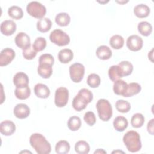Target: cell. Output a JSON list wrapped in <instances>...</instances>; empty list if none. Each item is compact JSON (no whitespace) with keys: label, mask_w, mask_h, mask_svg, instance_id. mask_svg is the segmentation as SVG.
Listing matches in <instances>:
<instances>
[{"label":"cell","mask_w":154,"mask_h":154,"mask_svg":"<svg viewBox=\"0 0 154 154\" xmlns=\"http://www.w3.org/2000/svg\"><path fill=\"white\" fill-rule=\"evenodd\" d=\"M29 143L38 154H48L51 151L50 143L41 134H32L30 136Z\"/></svg>","instance_id":"obj_1"},{"label":"cell","mask_w":154,"mask_h":154,"mask_svg":"<svg viewBox=\"0 0 154 154\" xmlns=\"http://www.w3.org/2000/svg\"><path fill=\"white\" fill-rule=\"evenodd\" d=\"M93 98V95L90 90L82 88L73 98L72 106L76 111H81L86 108L87 104L92 101Z\"/></svg>","instance_id":"obj_2"},{"label":"cell","mask_w":154,"mask_h":154,"mask_svg":"<svg viewBox=\"0 0 154 154\" xmlns=\"http://www.w3.org/2000/svg\"><path fill=\"white\" fill-rule=\"evenodd\" d=\"M123 141L128 150L130 152H137L141 149L140 135L137 131H128L123 137Z\"/></svg>","instance_id":"obj_3"},{"label":"cell","mask_w":154,"mask_h":154,"mask_svg":"<svg viewBox=\"0 0 154 154\" xmlns=\"http://www.w3.org/2000/svg\"><path fill=\"white\" fill-rule=\"evenodd\" d=\"M96 106L99 117L102 121L106 122L111 118L112 109L111 103L108 100L100 99L97 101Z\"/></svg>","instance_id":"obj_4"},{"label":"cell","mask_w":154,"mask_h":154,"mask_svg":"<svg viewBox=\"0 0 154 154\" xmlns=\"http://www.w3.org/2000/svg\"><path fill=\"white\" fill-rule=\"evenodd\" d=\"M49 39L52 43L59 46L67 45L70 41L69 35L60 29L53 30L50 34Z\"/></svg>","instance_id":"obj_5"},{"label":"cell","mask_w":154,"mask_h":154,"mask_svg":"<svg viewBox=\"0 0 154 154\" xmlns=\"http://www.w3.org/2000/svg\"><path fill=\"white\" fill-rule=\"evenodd\" d=\"M27 13L31 16L37 19H42L46 13V7L40 2L32 1L26 6Z\"/></svg>","instance_id":"obj_6"},{"label":"cell","mask_w":154,"mask_h":154,"mask_svg":"<svg viewBox=\"0 0 154 154\" xmlns=\"http://www.w3.org/2000/svg\"><path fill=\"white\" fill-rule=\"evenodd\" d=\"M85 73V67L79 63H75L69 67V74L71 79L74 82H79L83 78Z\"/></svg>","instance_id":"obj_7"},{"label":"cell","mask_w":154,"mask_h":154,"mask_svg":"<svg viewBox=\"0 0 154 154\" xmlns=\"http://www.w3.org/2000/svg\"><path fill=\"white\" fill-rule=\"evenodd\" d=\"M69 100V90L64 87L58 88L55 93V104L57 107H64Z\"/></svg>","instance_id":"obj_8"},{"label":"cell","mask_w":154,"mask_h":154,"mask_svg":"<svg viewBox=\"0 0 154 154\" xmlns=\"http://www.w3.org/2000/svg\"><path fill=\"white\" fill-rule=\"evenodd\" d=\"M126 46L132 51H138L142 48L143 40L141 37L137 35H132L127 38Z\"/></svg>","instance_id":"obj_9"},{"label":"cell","mask_w":154,"mask_h":154,"mask_svg":"<svg viewBox=\"0 0 154 154\" xmlns=\"http://www.w3.org/2000/svg\"><path fill=\"white\" fill-rule=\"evenodd\" d=\"M16 55L13 49L6 48L2 49L0 53V66H5L10 64Z\"/></svg>","instance_id":"obj_10"},{"label":"cell","mask_w":154,"mask_h":154,"mask_svg":"<svg viewBox=\"0 0 154 154\" xmlns=\"http://www.w3.org/2000/svg\"><path fill=\"white\" fill-rule=\"evenodd\" d=\"M14 42L17 46L22 50H25L31 46L30 37L25 32H19L15 37Z\"/></svg>","instance_id":"obj_11"},{"label":"cell","mask_w":154,"mask_h":154,"mask_svg":"<svg viewBox=\"0 0 154 154\" xmlns=\"http://www.w3.org/2000/svg\"><path fill=\"white\" fill-rule=\"evenodd\" d=\"M16 30V24L11 20H5L1 23V32L3 35L9 36Z\"/></svg>","instance_id":"obj_12"},{"label":"cell","mask_w":154,"mask_h":154,"mask_svg":"<svg viewBox=\"0 0 154 154\" xmlns=\"http://www.w3.org/2000/svg\"><path fill=\"white\" fill-rule=\"evenodd\" d=\"M13 113L18 119H25L30 114V108L26 104L18 103L14 106Z\"/></svg>","instance_id":"obj_13"},{"label":"cell","mask_w":154,"mask_h":154,"mask_svg":"<svg viewBox=\"0 0 154 154\" xmlns=\"http://www.w3.org/2000/svg\"><path fill=\"white\" fill-rule=\"evenodd\" d=\"M16 131L15 124L10 120H4L0 123V132L5 136L11 135Z\"/></svg>","instance_id":"obj_14"},{"label":"cell","mask_w":154,"mask_h":154,"mask_svg":"<svg viewBox=\"0 0 154 154\" xmlns=\"http://www.w3.org/2000/svg\"><path fill=\"white\" fill-rule=\"evenodd\" d=\"M35 94L39 98L46 99L49 96L50 90L47 85L42 83L37 84L34 88Z\"/></svg>","instance_id":"obj_15"},{"label":"cell","mask_w":154,"mask_h":154,"mask_svg":"<svg viewBox=\"0 0 154 154\" xmlns=\"http://www.w3.org/2000/svg\"><path fill=\"white\" fill-rule=\"evenodd\" d=\"M13 81L16 87H25L28 85L29 78L26 73L20 72L14 76Z\"/></svg>","instance_id":"obj_16"},{"label":"cell","mask_w":154,"mask_h":154,"mask_svg":"<svg viewBox=\"0 0 154 154\" xmlns=\"http://www.w3.org/2000/svg\"><path fill=\"white\" fill-rule=\"evenodd\" d=\"M150 12V8L144 4H138L134 8V14L139 18H144L147 17L149 15Z\"/></svg>","instance_id":"obj_17"},{"label":"cell","mask_w":154,"mask_h":154,"mask_svg":"<svg viewBox=\"0 0 154 154\" xmlns=\"http://www.w3.org/2000/svg\"><path fill=\"white\" fill-rule=\"evenodd\" d=\"M128 125V122L126 118L119 116L116 117L113 121V126L118 132H123L125 130Z\"/></svg>","instance_id":"obj_18"},{"label":"cell","mask_w":154,"mask_h":154,"mask_svg":"<svg viewBox=\"0 0 154 154\" xmlns=\"http://www.w3.org/2000/svg\"><path fill=\"white\" fill-rule=\"evenodd\" d=\"M96 54L99 59L106 60L111 58L112 56V51L108 46L101 45L97 48Z\"/></svg>","instance_id":"obj_19"},{"label":"cell","mask_w":154,"mask_h":154,"mask_svg":"<svg viewBox=\"0 0 154 154\" xmlns=\"http://www.w3.org/2000/svg\"><path fill=\"white\" fill-rule=\"evenodd\" d=\"M58 58L61 63L66 64L69 63L73 59V53L70 49H63L59 51Z\"/></svg>","instance_id":"obj_20"},{"label":"cell","mask_w":154,"mask_h":154,"mask_svg":"<svg viewBox=\"0 0 154 154\" xmlns=\"http://www.w3.org/2000/svg\"><path fill=\"white\" fill-rule=\"evenodd\" d=\"M128 84L123 80L118 79L114 81L113 85V91L117 95L123 96L126 91Z\"/></svg>","instance_id":"obj_21"},{"label":"cell","mask_w":154,"mask_h":154,"mask_svg":"<svg viewBox=\"0 0 154 154\" xmlns=\"http://www.w3.org/2000/svg\"><path fill=\"white\" fill-rule=\"evenodd\" d=\"M14 94L16 98L20 100L26 99L31 94V89L28 85L16 87L14 90Z\"/></svg>","instance_id":"obj_22"},{"label":"cell","mask_w":154,"mask_h":154,"mask_svg":"<svg viewBox=\"0 0 154 154\" xmlns=\"http://www.w3.org/2000/svg\"><path fill=\"white\" fill-rule=\"evenodd\" d=\"M52 26V22L48 17L40 19L37 22V30L41 32H46L50 30Z\"/></svg>","instance_id":"obj_23"},{"label":"cell","mask_w":154,"mask_h":154,"mask_svg":"<svg viewBox=\"0 0 154 154\" xmlns=\"http://www.w3.org/2000/svg\"><path fill=\"white\" fill-rule=\"evenodd\" d=\"M141 90V85L137 82H131L128 84L126 91L123 96V97H132L140 92Z\"/></svg>","instance_id":"obj_24"},{"label":"cell","mask_w":154,"mask_h":154,"mask_svg":"<svg viewBox=\"0 0 154 154\" xmlns=\"http://www.w3.org/2000/svg\"><path fill=\"white\" fill-rule=\"evenodd\" d=\"M38 75L43 78H49L52 74V66L47 64H39L37 68Z\"/></svg>","instance_id":"obj_25"},{"label":"cell","mask_w":154,"mask_h":154,"mask_svg":"<svg viewBox=\"0 0 154 154\" xmlns=\"http://www.w3.org/2000/svg\"><path fill=\"white\" fill-rule=\"evenodd\" d=\"M118 66L122 77L130 75L133 71V65L128 61H122L119 63Z\"/></svg>","instance_id":"obj_26"},{"label":"cell","mask_w":154,"mask_h":154,"mask_svg":"<svg viewBox=\"0 0 154 154\" xmlns=\"http://www.w3.org/2000/svg\"><path fill=\"white\" fill-rule=\"evenodd\" d=\"M138 31L142 35L147 37L152 33V26L147 21H142L138 25Z\"/></svg>","instance_id":"obj_27"},{"label":"cell","mask_w":154,"mask_h":154,"mask_svg":"<svg viewBox=\"0 0 154 154\" xmlns=\"http://www.w3.org/2000/svg\"><path fill=\"white\" fill-rule=\"evenodd\" d=\"M55 21L60 26H66L70 22V17L67 13H60L56 15Z\"/></svg>","instance_id":"obj_28"},{"label":"cell","mask_w":154,"mask_h":154,"mask_svg":"<svg viewBox=\"0 0 154 154\" xmlns=\"http://www.w3.org/2000/svg\"><path fill=\"white\" fill-rule=\"evenodd\" d=\"M75 150L78 154H87L90 152V146L87 141L80 140L76 143Z\"/></svg>","instance_id":"obj_29"},{"label":"cell","mask_w":154,"mask_h":154,"mask_svg":"<svg viewBox=\"0 0 154 154\" xmlns=\"http://www.w3.org/2000/svg\"><path fill=\"white\" fill-rule=\"evenodd\" d=\"M8 14L10 17L16 20H19L22 18L23 12L22 9L17 5H13L8 8Z\"/></svg>","instance_id":"obj_30"},{"label":"cell","mask_w":154,"mask_h":154,"mask_svg":"<svg viewBox=\"0 0 154 154\" xmlns=\"http://www.w3.org/2000/svg\"><path fill=\"white\" fill-rule=\"evenodd\" d=\"M55 152L58 154L67 153L70 149L69 142L66 140H60L55 145Z\"/></svg>","instance_id":"obj_31"},{"label":"cell","mask_w":154,"mask_h":154,"mask_svg":"<svg viewBox=\"0 0 154 154\" xmlns=\"http://www.w3.org/2000/svg\"><path fill=\"white\" fill-rule=\"evenodd\" d=\"M109 44L112 48L120 49L123 46L124 39L123 37L120 35H114L109 39Z\"/></svg>","instance_id":"obj_32"},{"label":"cell","mask_w":154,"mask_h":154,"mask_svg":"<svg viewBox=\"0 0 154 154\" xmlns=\"http://www.w3.org/2000/svg\"><path fill=\"white\" fill-rule=\"evenodd\" d=\"M81 126V119L76 116L70 117L67 122V126L69 129L72 131L78 130Z\"/></svg>","instance_id":"obj_33"},{"label":"cell","mask_w":154,"mask_h":154,"mask_svg":"<svg viewBox=\"0 0 154 154\" xmlns=\"http://www.w3.org/2000/svg\"><path fill=\"white\" fill-rule=\"evenodd\" d=\"M108 76L109 79L112 81H116L119 78H122L120 69L118 65H113L111 66L108 70Z\"/></svg>","instance_id":"obj_34"},{"label":"cell","mask_w":154,"mask_h":154,"mask_svg":"<svg viewBox=\"0 0 154 154\" xmlns=\"http://www.w3.org/2000/svg\"><path fill=\"white\" fill-rule=\"evenodd\" d=\"M144 123V117L141 113L134 114L131 117V123L132 127L135 128H141Z\"/></svg>","instance_id":"obj_35"},{"label":"cell","mask_w":154,"mask_h":154,"mask_svg":"<svg viewBox=\"0 0 154 154\" xmlns=\"http://www.w3.org/2000/svg\"><path fill=\"white\" fill-rule=\"evenodd\" d=\"M116 108L119 112L126 113L131 109V104L126 100L119 99L116 102Z\"/></svg>","instance_id":"obj_36"},{"label":"cell","mask_w":154,"mask_h":154,"mask_svg":"<svg viewBox=\"0 0 154 154\" xmlns=\"http://www.w3.org/2000/svg\"><path fill=\"white\" fill-rule=\"evenodd\" d=\"M87 83L90 87L96 88L100 84V78L96 73H91L88 76Z\"/></svg>","instance_id":"obj_37"},{"label":"cell","mask_w":154,"mask_h":154,"mask_svg":"<svg viewBox=\"0 0 154 154\" xmlns=\"http://www.w3.org/2000/svg\"><path fill=\"white\" fill-rule=\"evenodd\" d=\"M46 46V40L44 37H37L34 43L32 44V48L36 52L43 51Z\"/></svg>","instance_id":"obj_38"},{"label":"cell","mask_w":154,"mask_h":154,"mask_svg":"<svg viewBox=\"0 0 154 154\" xmlns=\"http://www.w3.org/2000/svg\"><path fill=\"white\" fill-rule=\"evenodd\" d=\"M38 63L39 64H47L52 66L54 63V58L50 54H43L40 56Z\"/></svg>","instance_id":"obj_39"},{"label":"cell","mask_w":154,"mask_h":154,"mask_svg":"<svg viewBox=\"0 0 154 154\" xmlns=\"http://www.w3.org/2000/svg\"><path fill=\"white\" fill-rule=\"evenodd\" d=\"M84 120L89 126H93L96 121L95 114L92 111H88L84 116Z\"/></svg>","instance_id":"obj_40"},{"label":"cell","mask_w":154,"mask_h":154,"mask_svg":"<svg viewBox=\"0 0 154 154\" xmlns=\"http://www.w3.org/2000/svg\"><path fill=\"white\" fill-rule=\"evenodd\" d=\"M37 52L33 48H31V46L25 50H23L22 54L23 57L28 60H32L37 55Z\"/></svg>","instance_id":"obj_41"},{"label":"cell","mask_w":154,"mask_h":154,"mask_svg":"<svg viewBox=\"0 0 154 154\" xmlns=\"http://www.w3.org/2000/svg\"><path fill=\"white\" fill-rule=\"evenodd\" d=\"M153 122L154 119H151L147 123V131L149 133H150L151 135H153Z\"/></svg>","instance_id":"obj_42"},{"label":"cell","mask_w":154,"mask_h":154,"mask_svg":"<svg viewBox=\"0 0 154 154\" xmlns=\"http://www.w3.org/2000/svg\"><path fill=\"white\" fill-rule=\"evenodd\" d=\"M106 153V152L103 150L102 149H98L97 150L94 152V153Z\"/></svg>","instance_id":"obj_43"},{"label":"cell","mask_w":154,"mask_h":154,"mask_svg":"<svg viewBox=\"0 0 154 154\" xmlns=\"http://www.w3.org/2000/svg\"><path fill=\"white\" fill-rule=\"evenodd\" d=\"M153 49H152L150 52H149V54H148V57H149V59H150L151 60V61L153 62Z\"/></svg>","instance_id":"obj_44"},{"label":"cell","mask_w":154,"mask_h":154,"mask_svg":"<svg viewBox=\"0 0 154 154\" xmlns=\"http://www.w3.org/2000/svg\"><path fill=\"white\" fill-rule=\"evenodd\" d=\"M124 153V152H122V151H120V150H116V151H113L112 152V153Z\"/></svg>","instance_id":"obj_45"}]
</instances>
